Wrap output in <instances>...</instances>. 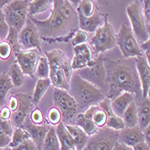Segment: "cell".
<instances>
[{
	"label": "cell",
	"mask_w": 150,
	"mask_h": 150,
	"mask_svg": "<svg viewBox=\"0 0 150 150\" xmlns=\"http://www.w3.org/2000/svg\"><path fill=\"white\" fill-rule=\"evenodd\" d=\"M69 150H76V148H72V149H69Z\"/></svg>",
	"instance_id": "obj_52"
},
{
	"label": "cell",
	"mask_w": 150,
	"mask_h": 150,
	"mask_svg": "<svg viewBox=\"0 0 150 150\" xmlns=\"http://www.w3.org/2000/svg\"><path fill=\"white\" fill-rule=\"evenodd\" d=\"M94 59L90 46L87 43H84L74 47V57L71 61V67L73 70H79L86 67L93 65Z\"/></svg>",
	"instance_id": "obj_15"
},
{
	"label": "cell",
	"mask_w": 150,
	"mask_h": 150,
	"mask_svg": "<svg viewBox=\"0 0 150 150\" xmlns=\"http://www.w3.org/2000/svg\"><path fill=\"white\" fill-rule=\"evenodd\" d=\"M89 40L88 34L87 33L84 32V31H81V30H77L76 31L74 36L72 37V40H71V43L74 47L81 45V44H84L86 43Z\"/></svg>",
	"instance_id": "obj_38"
},
{
	"label": "cell",
	"mask_w": 150,
	"mask_h": 150,
	"mask_svg": "<svg viewBox=\"0 0 150 150\" xmlns=\"http://www.w3.org/2000/svg\"><path fill=\"white\" fill-rule=\"evenodd\" d=\"M13 129L10 120L0 119V148H8Z\"/></svg>",
	"instance_id": "obj_25"
},
{
	"label": "cell",
	"mask_w": 150,
	"mask_h": 150,
	"mask_svg": "<svg viewBox=\"0 0 150 150\" xmlns=\"http://www.w3.org/2000/svg\"><path fill=\"white\" fill-rule=\"evenodd\" d=\"M142 11H143V16L146 21V25L149 27L150 23V1L145 0L142 3Z\"/></svg>",
	"instance_id": "obj_43"
},
{
	"label": "cell",
	"mask_w": 150,
	"mask_h": 150,
	"mask_svg": "<svg viewBox=\"0 0 150 150\" xmlns=\"http://www.w3.org/2000/svg\"><path fill=\"white\" fill-rule=\"evenodd\" d=\"M52 98L54 106L61 112L62 119L65 121L72 120L78 111V105L71 94L66 90L54 88Z\"/></svg>",
	"instance_id": "obj_11"
},
{
	"label": "cell",
	"mask_w": 150,
	"mask_h": 150,
	"mask_svg": "<svg viewBox=\"0 0 150 150\" xmlns=\"http://www.w3.org/2000/svg\"><path fill=\"white\" fill-rule=\"evenodd\" d=\"M52 10L48 19L39 21L32 19L38 30L40 37H48L64 40L65 33L69 31V23L77 17L76 7L69 1H52Z\"/></svg>",
	"instance_id": "obj_2"
},
{
	"label": "cell",
	"mask_w": 150,
	"mask_h": 150,
	"mask_svg": "<svg viewBox=\"0 0 150 150\" xmlns=\"http://www.w3.org/2000/svg\"><path fill=\"white\" fill-rule=\"evenodd\" d=\"M42 150H60V145L56 134L55 127L50 126L42 143Z\"/></svg>",
	"instance_id": "obj_26"
},
{
	"label": "cell",
	"mask_w": 150,
	"mask_h": 150,
	"mask_svg": "<svg viewBox=\"0 0 150 150\" xmlns=\"http://www.w3.org/2000/svg\"><path fill=\"white\" fill-rule=\"evenodd\" d=\"M12 116V112L7 106H3L0 109V119L3 120H10Z\"/></svg>",
	"instance_id": "obj_45"
},
{
	"label": "cell",
	"mask_w": 150,
	"mask_h": 150,
	"mask_svg": "<svg viewBox=\"0 0 150 150\" xmlns=\"http://www.w3.org/2000/svg\"><path fill=\"white\" fill-rule=\"evenodd\" d=\"M77 18L79 22V30L86 33H95V31L103 23V20L102 19V16L98 12L95 13L92 17L86 18L77 16Z\"/></svg>",
	"instance_id": "obj_20"
},
{
	"label": "cell",
	"mask_w": 150,
	"mask_h": 150,
	"mask_svg": "<svg viewBox=\"0 0 150 150\" xmlns=\"http://www.w3.org/2000/svg\"><path fill=\"white\" fill-rule=\"evenodd\" d=\"M67 130L69 132L71 138L74 140L76 150H83L88 141V136L76 125L65 124Z\"/></svg>",
	"instance_id": "obj_21"
},
{
	"label": "cell",
	"mask_w": 150,
	"mask_h": 150,
	"mask_svg": "<svg viewBox=\"0 0 150 150\" xmlns=\"http://www.w3.org/2000/svg\"><path fill=\"white\" fill-rule=\"evenodd\" d=\"M92 120L94 122V124L97 126L98 129L103 128L106 124L107 116L98 105H95L94 111L92 115Z\"/></svg>",
	"instance_id": "obj_35"
},
{
	"label": "cell",
	"mask_w": 150,
	"mask_h": 150,
	"mask_svg": "<svg viewBox=\"0 0 150 150\" xmlns=\"http://www.w3.org/2000/svg\"><path fill=\"white\" fill-rule=\"evenodd\" d=\"M28 139H31L30 135L25 129H23V128H15L13 129V132L11 138V142L9 144L8 148L9 149L16 148Z\"/></svg>",
	"instance_id": "obj_31"
},
{
	"label": "cell",
	"mask_w": 150,
	"mask_h": 150,
	"mask_svg": "<svg viewBox=\"0 0 150 150\" xmlns=\"http://www.w3.org/2000/svg\"><path fill=\"white\" fill-rule=\"evenodd\" d=\"M7 75L12 82V85L13 87H19L23 84L24 81V75L20 69L19 66L15 63L13 64L8 69Z\"/></svg>",
	"instance_id": "obj_32"
},
{
	"label": "cell",
	"mask_w": 150,
	"mask_h": 150,
	"mask_svg": "<svg viewBox=\"0 0 150 150\" xmlns=\"http://www.w3.org/2000/svg\"><path fill=\"white\" fill-rule=\"evenodd\" d=\"M51 85V82L50 78L47 79H38L35 85V88L33 93L32 95V102L33 104H38L39 102L42 100V96L44 95L45 92L49 89Z\"/></svg>",
	"instance_id": "obj_27"
},
{
	"label": "cell",
	"mask_w": 150,
	"mask_h": 150,
	"mask_svg": "<svg viewBox=\"0 0 150 150\" xmlns=\"http://www.w3.org/2000/svg\"><path fill=\"white\" fill-rule=\"evenodd\" d=\"M52 4L50 0H34L29 1L28 3V16H34L40 13H43L48 10L50 6Z\"/></svg>",
	"instance_id": "obj_28"
},
{
	"label": "cell",
	"mask_w": 150,
	"mask_h": 150,
	"mask_svg": "<svg viewBox=\"0 0 150 150\" xmlns=\"http://www.w3.org/2000/svg\"><path fill=\"white\" fill-rule=\"evenodd\" d=\"M19 31L13 29V28H9V32L7 34V37L5 40L10 44L13 52L16 53L17 51H19L20 49V45H19V42H18V35H19Z\"/></svg>",
	"instance_id": "obj_36"
},
{
	"label": "cell",
	"mask_w": 150,
	"mask_h": 150,
	"mask_svg": "<svg viewBox=\"0 0 150 150\" xmlns=\"http://www.w3.org/2000/svg\"><path fill=\"white\" fill-rule=\"evenodd\" d=\"M133 150H150V147L145 142H142V143H139L138 145H136L133 147Z\"/></svg>",
	"instance_id": "obj_48"
},
{
	"label": "cell",
	"mask_w": 150,
	"mask_h": 150,
	"mask_svg": "<svg viewBox=\"0 0 150 150\" xmlns=\"http://www.w3.org/2000/svg\"><path fill=\"white\" fill-rule=\"evenodd\" d=\"M28 3L29 1L24 0H15L9 1L3 7L2 10L6 21L10 28H13L19 32L23 29L28 19Z\"/></svg>",
	"instance_id": "obj_7"
},
{
	"label": "cell",
	"mask_w": 150,
	"mask_h": 150,
	"mask_svg": "<svg viewBox=\"0 0 150 150\" xmlns=\"http://www.w3.org/2000/svg\"><path fill=\"white\" fill-rule=\"evenodd\" d=\"M69 90L77 105L83 108L98 105V103L106 97L102 90L82 79L76 73H73L71 76Z\"/></svg>",
	"instance_id": "obj_3"
},
{
	"label": "cell",
	"mask_w": 150,
	"mask_h": 150,
	"mask_svg": "<svg viewBox=\"0 0 150 150\" xmlns=\"http://www.w3.org/2000/svg\"><path fill=\"white\" fill-rule=\"evenodd\" d=\"M76 11L77 16H83V17H92L95 13H96V9H95V5L93 1L90 0H83V1H79Z\"/></svg>",
	"instance_id": "obj_30"
},
{
	"label": "cell",
	"mask_w": 150,
	"mask_h": 150,
	"mask_svg": "<svg viewBox=\"0 0 150 150\" xmlns=\"http://www.w3.org/2000/svg\"><path fill=\"white\" fill-rule=\"evenodd\" d=\"M10 150H40V149L37 147L35 143L31 139H28L24 142H23L19 146L10 149Z\"/></svg>",
	"instance_id": "obj_42"
},
{
	"label": "cell",
	"mask_w": 150,
	"mask_h": 150,
	"mask_svg": "<svg viewBox=\"0 0 150 150\" xmlns=\"http://www.w3.org/2000/svg\"><path fill=\"white\" fill-rule=\"evenodd\" d=\"M0 42H1V40H0Z\"/></svg>",
	"instance_id": "obj_54"
},
{
	"label": "cell",
	"mask_w": 150,
	"mask_h": 150,
	"mask_svg": "<svg viewBox=\"0 0 150 150\" xmlns=\"http://www.w3.org/2000/svg\"><path fill=\"white\" fill-rule=\"evenodd\" d=\"M116 44L125 59H131L143 55L130 26L126 23H122L116 34Z\"/></svg>",
	"instance_id": "obj_8"
},
{
	"label": "cell",
	"mask_w": 150,
	"mask_h": 150,
	"mask_svg": "<svg viewBox=\"0 0 150 150\" xmlns=\"http://www.w3.org/2000/svg\"><path fill=\"white\" fill-rule=\"evenodd\" d=\"M34 74L39 79H47L50 77V66L45 57L40 56Z\"/></svg>",
	"instance_id": "obj_34"
},
{
	"label": "cell",
	"mask_w": 150,
	"mask_h": 150,
	"mask_svg": "<svg viewBox=\"0 0 150 150\" xmlns=\"http://www.w3.org/2000/svg\"><path fill=\"white\" fill-rule=\"evenodd\" d=\"M16 95L18 100V106L16 110L12 112L10 122L13 128H22L26 120V116L32 109L33 102L29 94L16 93Z\"/></svg>",
	"instance_id": "obj_14"
},
{
	"label": "cell",
	"mask_w": 150,
	"mask_h": 150,
	"mask_svg": "<svg viewBox=\"0 0 150 150\" xmlns=\"http://www.w3.org/2000/svg\"><path fill=\"white\" fill-rule=\"evenodd\" d=\"M38 30L32 20L27 19L18 35V42L21 50H33L40 51V40Z\"/></svg>",
	"instance_id": "obj_12"
},
{
	"label": "cell",
	"mask_w": 150,
	"mask_h": 150,
	"mask_svg": "<svg viewBox=\"0 0 150 150\" xmlns=\"http://www.w3.org/2000/svg\"><path fill=\"white\" fill-rule=\"evenodd\" d=\"M0 150H10L9 148H0Z\"/></svg>",
	"instance_id": "obj_51"
},
{
	"label": "cell",
	"mask_w": 150,
	"mask_h": 150,
	"mask_svg": "<svg viewBox=\"0 0 150 150\" xmlns=\"http://www.w3.org/2000/svg\"><path fill=\"white\" fill-rule=\"evenodd\" d=\"M76 74L98 89H103L106 83V69L103 54L94 59L93 65L76 70Z\"/></svg>",
	"instance_id": "obj_9"
},
{
	"label": "cell",
	"mask_w": 150,
	"mask_h": 150,
	"mask_svg": "<svg viewBox=\"0 0 150 150\" xmlns=\"http://www.w3.org/2000/svg\"><path fill=\"white\" fill-rule=\"evenodd\" d=\"M129 16L131 31L139 44L149 40V27L146 25L140 1H134L129 4L126 9Z\"/></svg>",
	"instance_id": "obj_6"
},
{
	"label": "cell",
	"mask_w": 150,
	"mask_h": 150,
	"mask_svg": "<svg viewBox=\"0 0 150 150\" xmlns=\"http://www.w3.org/2000/svg\"><path fill=\"white\" fill-rule=\"evenodd\" d=\"M55 130L60 145V150H69L76 148L74 140L71 138L69 132L67 130L65 124L60 122L57 126H55Z\"/></svg>",
	"instance_id": "obj_22"
},
{
	"label": "cell",
	"mask_w": 150,
	"mask_h": 150,
	"mask_svg": "<svg viewBox=\"0 0 150 150\" xmlns=\"http://www.w3.org/2000/svg\"><path fill=\"white\" fill-rule=\"evenodd\" d=\"M23 127L22 128L29 133L31 139L35 143L37 147L40 150H42V143L45 139V136L49 130L50 126H47L45 124L36 125V124L32 123V122H27L25 125H23Z\"/></svg>",
	"instance_id": "obj_18"
},
{
	"label": "cell",
	"mask_w": 150,
	"mask_h": 150,
	"mask_svg": "<svg viewBox=\"0 0 150 150\" xmlns=\"http://www.w3.org/2000/svg\"><path fill=\"white\" fill-rule=\"evenodd\" d=\"M125 128L138 127V106L135 101H133L126 109L121 117Z\"/></svg>",
	"instance_id": "obj_24"
},
{
	"label": "cell",
	"mask_w": 150,
	"mask_h": 150,
	"mask_svg": "<svg viewBox=\"0 0 150 150\" xmlns=\"http://www.w3.org/2000/svg\"><path fill=\"white\" fill-rule=\"evenodd\" d=\"M40 58V50H20L16 53V64L19 66L20 69L23 75H27L31 77L34 76L35 69Z\"/></svg>",
	"instance_id": "obj_13"
},
{
	"label": "cell",
	"mask_w": 150,
	"mask_h": 150,
	"mask_svg": "<svg viewBox=\"0 0 150 150\" xmlns=\"http://www.w3.org/2000/svg\"><path fill=\"white\" fill-rule=\"evenodd\" d=\"M131 149H132V147L127 146L120 142H117L116 145L114 146V147L112 148V150H131Z\"/></svg>",
	"instance_id": "obj_49"
},
{
	"label": "cell",
	"mask_w": 150,
	"mask_h": 150,
	"mask_svg": "<svg viewBox=\"0 0 150 150\" xmlns=\"http://www.w3.org/2000/svg\"><path fill=\"white\" fill-rule=\"evenodd\" d=\"M117 142L118 131L103 127L90 136L83 150H112Z\"/></svg>",
	"instance_id": "obj_10"
},
{
	"label": "cell",
	"mask_w": 150,
	"mask_h": 150,
	"mask_svg": "<svg viewBox=\"0 0 150 150\" xmlns=\"http://www.w3.org/2000/svg\"><path fill=\"white\" fill-rule=\"evenodd\" d=\"M150 125V103L149 97L142 99L140 107L138 108V127L142 130Z\"/></svg>",
	"instance_id": "obj_23"
},
{
	"label": "cell",
	"mask_w": 150,
	"mask_h": 150,
	"mask_svg": "<svg viewBox=\"0 0 150 150\" xmlns=\"http://www.w3.org/2000/svg\"><path fill=\"white\" fill-rule=\"evenodd\" d=\"M118 142L133 148L136 145L144 142L143 132L139 127L124 128L118 131Z\"/></svg>",
	"instance_id": "obj_17"
},
{
	"label": "cell",
	"mask_w": 150,
	"mask_h": 150,
	"mask_svg": "<svg viewBox=\"0 0 150 150\" xmlns=\"http://www.w3.org/2000/svg\"><path fill=\"white\" fill-rule=\"evenodd\" d=\"M139 48L142 51L143 56L146 59L148 62H150V39L146 40L145 42L140 43Z\"/></svg>",
	"instance_id": "obj_44"
},
{
	"label": "cell",
	"mask_w": 150,
	"mask_h": 150,
	"mask_svg": "<svg viewBox=\"0 0 150 150\" xmlns=\"http://www.w3.org/2000/svg\"><path fill=\"white\" fill-rule=\"evenodd\" d=\"M12 82L7 75V73L0 74V104H3L6 101L7 93L11 88H13Z\"/></svg>",
	"instance_id": "obj_33"
},
{
	"label": "cell",
	"mask_w": 150,
	"mask_h": 150,
	"mask_svg": "<svg viewBox=\"0 0 150 150\" xmlns=\"http://www.w3.org/2000/svg\"><path fill=\"white\" fill-rule=\"evenodd\" d=\"M0 109H1V104H0Z\"/></svg>",
	"instance_id": "obj_53"
},
{
	"label": "cell",
	"mask_w": 150,
	"mask_h": 150,
	"mask_svg": "<svg viewBox=\"0 0 150 150\" xmlns=\"http://www.w3.org/2000/svg\"><path fill=\"white\" fill-rule=\"evenodd\" d=\"M47 120H48L50 126H53V127L57 126L59 123H60L61 120H62V116H61L60 111L55 106L51 107L49 110Z\"/></svg>",
	"instance_id": "obj_37"
},
{
	"label": "cell",
	"mask_w": 150,
	"mask_h": 150,
	"mask_svg": "<svg viewBox=\"0 0 150 150\" xmlns=\"http://www.w3.org/2000/svg\"><path fill=\"white\" fill-rule=\"evenodd\" d=\"M90 45L97 57L116 45V33L112 25L108 22L107 16H104L103 25L95 31L90 40Z\"/></svg>",
	"instance_id": "obj_5"
},
{
	"label": "cell",
	"mask_w": 150,
	"mask_h": 150,
	"mask_svg": "<svg viewBox=\"0 0 150 150\" xmlns=\"http://www.w3.org/2000/svg\"><path fill=\"white\" fill-rule=\"evenodd\" d=\"M135 66L141 86L142 99L149 97L150 91V65L146 59L142 55L135 58Z\"/></svg>",
	"instance_id": "obj_16"
},
{
	"label": "cell",
	"mask_w": 150,
	"mask_h": 150,
	"mask_svg": "<svg viewBox=\"0 0 150 150\" xmlns=\"http://www.w3.org/2000/svg\"><path fill=\"white\" fill-rule=\"evenodd\" d=\"M47 60L50 66V80L55 88L67 91L69 82L67 81L63 69L64 60L67 56L59 50H52L46 52Z\"/></svg>",
	"instance_id": "obj_4"
},
{
	"label": "cell",
	"mask_w": 150,
	"mask_h": 150,
	"mask_svg": "<svg viewBox=\"0 0 150 150\" xmlns=\"http://www.w3.org/2000/svg\"><path fill=\"white\" fill-rule=\"evenodd\" d=\"M9 25L7 24L5 15L3 13V10H0V40H5L7 37L8 32H9Z\"/></svg>",
	"instance_id": "obj_41"
},
{
	"label": "cell",
	"mask_w": 150,
	"mask_h": 150,
	"mask_svg": "<svg viewBox=\"0 0 150 150\" xmlns=\"http://www.w3.org/2000/svg\"><path fill=\"white\" fill-rule=\"evenodd\" d=\"M76 122V126H78L80 129H83V131L88 136V137L93 135L94 133H96L97 130L99 129L92 120L86 118L82 113L77 115Z\"/></svg>",
	"instance_id": "obj_29"
},
{
	"label": "cell",
	"mask_w": 150,
	"mask_h": 150,
	"mask_svg": "<svg viewBox=\"0 0 150 150\" xmlns=\"http://www.w3.org/2000/svg\"><path fill=\"white\" fill-rule=\"evenodd\" d=\"M142 132L144 136V142L146 145L150 146V125L145 128L144 129H142Z\"/></svg>",
	"instance_id": "obj_47"
},
{
	"label": "cell",
	"mask_w": 150,
	"mask_h": 150,
	"mask_svg": "<svg viewBox=\"0 0 150 150\" xmlns=\"http://www.w3.org/2000/svg\"><path fill=\"white\" fill-rule=\"evenodd\" d=\"M30 120L32 123L36 124V125H43L44 124V116L40 108L36 107L31 112Z\"/></svg>",
	"instance_id": "obj_39"
},
{
	"label": "cell",
	"mask_w": 150,
	"mask_h": 150,
	"mask_svg": "<svg viewBox=\"0 0 150 150\" xmlns=\"http://www.w3.org/2000/svg\"><path fill=\"white\" fill-rule=\"evenodd\" d=\"M9 1H4V0H0V10L3 9V7L8 3Z\"/></svg>",
	"instance_id": "obj_50"
},
{
	"label": "cell",
	"mask_w": 150,
	"mask_h": 150,
	"mask_svg": "<svg viewBox=\"0 0 150 150\" xmlns=\"http://www.w3.org/2000/svg\"><path fill=\"white\" fill-rule=\"evenodd\" d=\"M17 106H18V100H17V97H16V94H13L12 96H10V98H9L7 107L10 109V111H11L12 112H15V111L16 110Z\"/></svg>",
	"instance_id": "obj_46"
},
{
	"label": "cell",
	"mask_w": 150,
	"mask_h": 150,
	"mask_svg": "<svg viewBox=\"0 0 150 150\" xmlns=\"http://www.w3.org/2000/svg\"><path fill=\"white\" fill-rule=\"evenodd\" d=\"M13 50L10 46V44L6 40H1L0 42V59L6 60L8 59L12 55Z\"/></svg>",
	"instance_id": "obj_40"
},
{
	"label": "cell",
	"mask_w": 150,
	"mask_h": 150,
	"mask_svg": "<svg viewBox=\"0 0 150 150\" xmlns=\"http://www.w3.org/2000/svg\"><path fill=\"white\" fill-rule=\"evenodd\" d=\"M106 69V80L109 83L108 99H114L123 92L141 96V86L136 69L135 61L112 60L103 58Z\"/></svg>",
	"instance_id": "obj_1"
},
{
	"label": "cell",
	"mask_w": 150,
	"mask_h": 150,
	"mask_svg": "<svg viewBox=\"0 0 150 150\" xmlns=\"http://www.w3.org/2000/svg\"><path fill=\"white\" fill-rule=\"evenodd\" d=\"M133 101H135V99H134V95L132 93H128V92L121 93L116 98L111 101V107H112V112L116 116L121 118L124 112L126 111V109L128 108V106Z\"/></svg>",
	"instance_id": "obj_19"
}]
</instances>
